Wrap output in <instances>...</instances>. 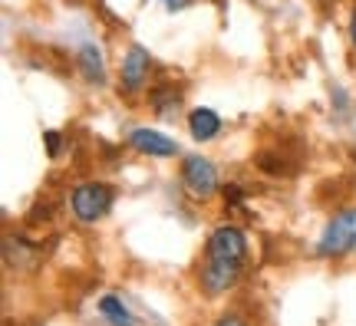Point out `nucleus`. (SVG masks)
I'll return each instance as SVG.
<instances>
[{"label":"nucleus","mask_w":356,"mask_h":326,"mask_svg":"<svg viewBox=\"0 0 356 326\" xmlns=\"http://www.w3.org/2000/svg\"><path fill=\"white\" fill-rule=\"evenodd\" d=\"M353 251H356V204L333 214L317 238L320 257L337 261V257H346V254H353Z\"/></svg>","instance_id":"f257e3e1"},{"label":"nucleus","mask_w":356,"mask_h":326,"mask_svg":"<svg viewBox=\"0 0 356 326\" xmlns=\"http://www.w3.org/2000/svg\"><path fill=\"white\" fill-rule=\"evenodd\" d=\"M113 201H115L113 185H106V181H79L73 195H70V211L83 225H96V221H102L106 214L113 211Z\"/></svg>","instance_id":"f03ea898"},{"label":"nucleus","mask_w":356,"mask_h":326,"mask_svg":"<svg viewBox=\"0 0 356 326\" xmlns=\"http://www.w3.org/2000/svg\"><path fill=\"white\" fill-rule=\"evenodd\" d=\"M178 178H181V188L188 191L191 198H211L218 191V168L211 158L204 155H185L181 158V168H178Z\"/></svg>","instance_id":"7ed1b4c3"},{"label":"nucleus","mask_w":356,"mask_h":326,"mask_svg":"<svg viewBox=\"0 0 356 326\" xmlns=\"http://www.w3.org/2000/svg\"><path fill=\"white\" fill-rule=\"evenodd\" d=\"M204 257L244 263L248 261V234H244L238 225H218L215 231L204 238Z\"/></svg>","instance_id":"20e7f679"},{"label":"nucleus","mask_w":356,"mask_h":326,"mask_svg":"<svg viewBox=\"0 0 356 326\" xmlns=\"http://www.w3.org/2000/svg\"><path fill=\"white\" fill-rule=\"evenodd\" d=\"M241 274H244V263L204 257L202 267H198V287H202V293H208V297H221V293H228V290L238 287Z\"/></svg>","instance_id":"39448f33"},{"label":"nucleus","mask_w":356,"mask_h":326,"mask_svg":"<svg viewBox=\"0 0 356 326\" xmlns=\"http://www.w3.org/2000/svg\"><path fill=\"white\" fill-rule=\"evenodd\" d=\"M149 70H152V53L145 50L142 43H132L122 56V66H119V83H122V92L126 96H136L149 86Z\"/></svg>","instance_id":"423d86ee"},{"label":"nucleus","mask_w":356,"mask_h":326,"mask_svg":"<svg viewBox=\"0 0 356 326\" xmlns=\"http://www.w3.org/2000/svg\"><path fill=\"white\" fill-rule=\"evenodd\" d=\"M126 145L132 152L145 155V158H175V155H178V142H175V138H168L165 132L149 129V126L132 129V132L126 136Z\"/></svg>","instance_id":"0eeeda50"},{"label":"nucleus","mask_w":356,"mask_h":326,"mask_svg":"<svg viewBox=\"0 0 356 326\" xmlns=\"http://www.w3.org/2000/svg\"><path fill=\"white\" fill-rule=\"evenodd\" d=\"M188 132L195 142H211V138L221 132V115L208 106H198L188 113Z\"/></svg>","instance_id":"6e6552de"},{"label":"nucleus","mask_w":356,"mask_h":326,"mask_svg":"<svg viewBox=\"0 0 356 326\" xmlns=\"http://www.w3.org/2000/svg\"><path fill=\"white\" fill-rule=\"evenodd\" d=\"M79 70L86 76V83H102L106 79V63H102V50L96 43H83L79 47Z\"/></svg>","instance_id":"1a4fd4ad"},{"label":"nucleus","mask_w":356,"mask_h":326,"mask_svg":"<svg viewBox=\"0 0 356 326\" xmlns=\"http://www.w3.org/2000/svg\"><path fill=\"white\" fill-rule=\"evenodd\" d=\"M178 106H181V96H178L175 89H155L152 92V109L155 115H162V119H175L178 115Z\"/></svg>","instance_id":"9d476101"},{"label":"nucleus","mask_w":356,"mask_h":326,"mask_svg":"<svg viewBox=\"0 0 356 326\" xmlns=\"http://www.w3.org/2000/svg\"><path fill=\"white\" fill-rule=\"evenodd\" d=\"M99 313L109 320V326H136V320L129 316V310L122 307L119 297H102L99 300Z\"/></svg>","instance_id":"9b49d317"},{"label":"nucleus","mask_w":356,"mask_h":326,"mask_svg":"<svg viewBox=\"0 0 356 326\" xmlns=\"http://www.w3.org/2000/svg\"><path fill=\"white\" fill-rule=\"evenodd\" d=\"M215 326H248V323H244L241 316H234V313H228V316H221V320H218V323H215Z\"/></svg>","instance_id":"f8f14e48"},{"label":"nucleus","mask_w":356,"mask_h":326,"mask_svg":"<svg viewBox=\"0 0 356 326\" xmlns=\"http://www.w3.org/2000/svg\"><path fill=\"white\" fill-rule=\"evenodd\" d=\"M162 3H165L168 10H185V7H191L195 0H162Z\"/></svg>","instance_id":"ddd939ff"},{"label":"nucleus","mask_w":356,"mask_h":326,"mask_svg":"<svg viewBox=\"0 0 356 326\" xmlns=\"http://www.w3.org/2000/svg\"><path fill=\"white\" fill-rule=\"evenodd\" d=\"M47 145H50V155H56V152H60V136H56V132H47Z\"/></svg>","instance_id":"4468645a"},{"label":"nucleus","mask_w":356,"mask_h":326,"mask_svg":"<svg viewBox=\"0 0 356 326\" xmlns=\"http://www.w3.org/2000/svg\"><path fill=\"white\" fill-rule=\"evenodd\" d=\"M350 40H353V47H356V10L350 13Z\"/></svg>","instance_id":"2eb2a0df"}]
</instances>
